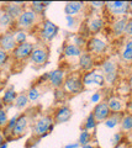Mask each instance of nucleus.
<instances>
[{
	"label": "nucleus",
	"mask_w": 132,
	"mask_h": 148,
	"mask_svg": "<svg viewBox=\"0 0 132 148\" xmlns=\"http://www.w3.org/2000/svg\"><path fill=\"white\" fill-rule=\"evenodd\" d=\"M62 88L67 94H70V95L80 94L85 89L83 80H81V74L79 72H73L70 74H68V75H66V79H64Z\"/></svg>",
	"instance_id": "1"
},
{
	"label": "nucleus",
	"mask_w": 132,
	"mask_h": 148,
	"mask_svg": "<svg viewBox=\"0 0 132 148\" xmlns=\"http://www.w3.org/2000/svg\"><path fill=\"white\" fill-rule=\"evenodd\" d=\"M99 69H100V72L103 73L106 84L112 85L119 79V66H117V63L115 61H112V59L109 58V59L103 61Z\"/></svg>",
	"instance_id": "2"
},
{
	"label": "nucleus",
	"mask_w": 132,
	"mask_h": 148,
	"mask_svg": "<svg viewBox=\"0 0 132 148\" xmlns=\"http://www.w3.org/2000/svg\"><path fill=\"white\" fill-rule=\"evenodd\" d=\"M54 126V121L52 115H43V116L38 117L34 123L32 132L34 136L36 137H43L48 135L49 131H52V128Z\"/></svg>",
	"instance_id": "3"
},
{
	"label": "nucleus",
	"mask_w": 132,
	"mask_h": 148,
	"mask_svg": "<svg viewBox=\"0 0 132 148\" xmlns=\"http://www.w3.org/2000/svg\"><path fill=\"white\" fill-rule=\"evenodd\" d=\"M49 61V49L46 45H35L30 56V62L36 67H44Z\"/></svg>",
	"instance_id": "4"
},
{
	"label": "nucleus",
	"mask_w": 132,
	"mask_h": 148,
	"mask_svg": "<svg viewBox=\"0 0 132 148\" xmlns=\"http://www.w3.org/2000/svg\"><path fill=\"white\" fill-rule=\"evenodd\" d=\"M37 21H38L37 14H35L30 8H25V10L22 11V14L16 18L15 24L17 26V29L26 31V30L32 29Z\"/></svg>",
	"instance_id": "5"
},
{
	"label": "nucleus",
	"mask_w": 132,
	"mask_h": 148,
	"mask_svg": "<svg viewBox=\"0 0 132 148\" xmlns=\"http://www.w3.org/2000/svg\"><path fill=\"white\" fill-rule=\"evenodd\" d=\"M86 52L93 56H101L107 51V43L98 36H92L86 40Z\"/></svg>",
	"instance_id": "6"
},
{
	"label": "nucleus",
	"mask_w": 132,
	"mask_h": 148,
	"mask_svg": "<svg viewBox=\"0 0 132 148\" xmlns=\"http://www.w3.org/2000/svg\"><path fill=\"white\" fill-rule=\"evenodd\" d=\"M58 31H60V29L54 22L48 20V18H44L40 26V37L44 42H51L58 35Z\"/></svg>",
	"instance_id": "7"
},
{
	"label": "nucleus",
	"mask_w": 132,
	"mask_h": 148,
	"mask_svg": "<svg viewBox=\"0 0 132 148\" xmlns=\"http://www.w3.org/2000/svg\"><path fill=\"white\" fill-rule=\"evenodd\" d=\"M105 9L114 17L129 16V1H107Z\"/></svg>",
	"instance_id": "8"
},
{
	"label": "nucleus",
	"mask_w": 132,
	"mask_h": 148,
	"mask_svg": "<svg viewBox=\"0 0 132 148\" xmlns=\"http://www.w3.org/2000/svg\"><path fill=\"white\" fill-rule=\"evenodd\" d=\"M35 47V45L32 42H25V43H21V45H17L16 48L11 52V56L15 61H19V62H24L30 59V56L31 52Z\"/></svg>",
	"instance_id": "9"
},
{
	"label": "nucleus",
	"mask_w": 132,
	"mask_h": 148,
	"mask_svg": "<svg viewBox=\"0 0 132 148\" xmlns=\"http://www.w3.org/2000/svg\"><path fill=\"white\" fill-rule=\"evenodd\" d=\"M29 125H30V117L27 114H20L19 117L16 120V123H15V127L12 130V133H11V138L15 140V138H19L21 136H24L27 128H29Z\"/></svg>",
	"instance_id": "10"
},
{
	"label": "nucleus",
	"mask_w": 132,
	"mask_h": 148,
	"mask_svg": "<svg viewBox=\"0 0 132 148\" xmlns=\"http://www.w3.org/2000/svg\"><path fill=\"white\" fill-rule=\"evenodd\" d=\"M66 71L62 68H57L53 71L48 72V84L51 85L53 89H61L63 86V83L66 79Z\"/></svg>",
	"instance_id": "11"
},
{
	"label": "nucleus",
	"mask_w": 132,
	"mask_h": 148,
	"mask_svg": "<svg viewBox=\"0 0 132 148\" xmlns=\"http://www.w3.org/2000/svg\"><path fill=\"white\" fill-rule=\"evenodd\" d=\"M73 111L68 105H62L54 110V112L52 115L54 125H61V123H66L72 119Z\"/></svg>",
	"instance_id": "12"
},
{
	"label": "nucleus",
	"mask_w": 132,
	"mask_h": 148,
	"mask_svg": "<svg viewBox=\"0 0 132 148\" xmlns=\"http://www.w3.org/2000/svg\"><path fill=\"white\" fill-rule=\"evenodd\" d=\"M92 114L94 115L96 122L99 123V122L105 121V120L111 115V111H110V109H109V106H107V104L105 103V101H100V103L95 104Z\"/></svg>",
	"instance_id": "13"
},
{
	"label": "nucleus",
	"mask_w": 132,
	"mask_h": 148,
	"mask_svg": "<svg viewBox=\"0 0 132 148\" xmlns=\"http://www.w3.org/2000/svg\"><path fill=\"white\" fill-rule=\"evenodd\" d=\"M78 67L81 72H90L95 69V59H94V56L90 54L89 52L84 51L83 53L80 54V57L78 58Z\"/></svg>",
	"instance_id": "14"
},
{
	"label": "nucleus",
	"mask_w": 132,
	"mask_h": 148,
	"mask_svg": "<svg viewBox=\"0 0 132 148\" xmlns=\"http://www.w3.org/2000/svg\"><path fill=\"white\" fill-rule=\"evenodd\" d=\"M16 41L14 37L12 31H8L0 35V48H3L5 52L10 53L16 48Z\"/></svg>",
	"instance_id": "15"
},
{
	"label": "nucleus",
	"mask_w": 132,
	"mask_h": 148,
	"mask_svg": "<svg viewBox=\"0 0 132 148\" xmlns=\"http://www.w3.org/2000/svg\"><path fill=\"white\" fill-rule=\"evenodd\" d=\"M86 30H88L90 34H99L104 30L105 27V21L101 16H90L88 20H86Z\"/></svg>",
	"instance_id": "16"
},
{
	"label": "nucleus",
	"mask_w": 132,
	"mask_h": 148,
	"mask_svg": "<svg viewBox=\"0 0 132 148\" xmlns=\"http://www.w3.org/2000/svg\"><path fill=\"white\" fill-rule=\"evenodd\" d=\"M105 103L107 104L111 114H120L126 111V101L119 96H109Z\"/></svg>",
	"instance_id": "17"
},
{
	"label": "nucleus",
	"mask_w": 132,
	"mask_h": 148,
	"mask_svg": "<svg viewBox=\"0 0 132 148\" xmlns=\"http://www.w3.org/2000/svg\"><path fill=\"white\" fill-rule=\"evenodd\" d=\"M1 9L9 16H11L14 20L16 21V18L19 17L22 14V11L25 10V4L24 3H8Z\"/></svg>",
	"instance_id": "18"
},
{
	"label": "nucleus",
	"mask_w": 132,
	"mask_h": 148,
	"mask_svg": "<svg viewBox=\"0 0 132 148\" xmlns=\"http://www.w3.org/2000/svg\"><path fill=\"white\" fill-rule=\"evenodd\" d=\"M130 16H122V17H117L111 25V31L115 37H121L122 35H125V30H126V25L129 21Z\"/></svg>",
	"instance_id": "19"
},
{
	"label": "nucleus",
	"mask_w": 132,
	"mask_h": 148,
	"mask_svg": "<svg viewBox=\"0 0 132 148\" xmlns=\"http://www.w3.org/2000/svg\"><path fill=\"white\" fill-rule=\"evenodd\" d=\"M14 24H15V20L11 16H9L1 9V11H0V35L4 34V32L11 31V27Z\"/></svg>",
	"instance_id": "20"
},
{
	"label": "nucleus",
	"mask_w": 132,
	"mask_h": 148,
	"mask_svg": "<svg viewBox=\"0 0 132 148\" xmlns=\"http://www.w3.org/2000/svg\"><path fill=\"white\" fill-rule=\"evenodd\" d=\"M85 8V3L81 1H69L64 5V14L66 16H75Z\"/></svg>",
	"instance_id": "21"
},
{
	"label": "nucleus",
	"mask_w": 132,
	"mask_h": 148,
	"mask_svg": "<svg viewBox=\"0 0 132 148\" xmlns=\"http://www.w3.org/2000/svg\"><path fill=\"white\" fill-rule=\"evenodd\" d=\"M83 52H84L83 48L73 45L72 42L66 43L64 48H63V54H64V57H67V58H79Z\"/></svg>",
	"instance_id": "22"
},
{
	"label": "nucleus",
	"mask_w": 132,
	"mask_h": 148,
	"mask_svg": "<svg viewBox=\"0 0 132 148\" xmlns=\"http://www.w3.org/2000/svg\"><path fill=\"white\" fill-rule=\"evenodd\" d=\"M17 96V92L15 91V88L12 85L9 86L8 89L4 91V94L1 96V105L3 106H10V105H14V101H15Z\"/></svg>",
	"instance_id": "23"
},
{
	"label": "nucleus",
	"mask_w": 132,
	"mask_h": 148,
	"mask_svg": "<svg viewBox=\"0 0 132 148\" xmlns=\"http://www.w3.org/2000/svg\"><path fill=\"white\" fill-rule=\"evenodd\" d=\"M120 57H121V61H124L126 63L132 62V38H129L125 42L120 53Z\"/></svg>",
	"instance_id": "24"
},
{
	"label": "nucleus",
	"mask_w": 132,
	"mask_h": 148,
	"mask_svg": "<svg viewBox=\"0 0 132 148\" xmlns=\"http://www.w3.org/2000/svg\"><path fill=\"white\" fill-rule=\"evenodd\" d=\"M26 94H27V98H29L30 103L37 101L41 98V95H42V90H41L38 83H34V84L29 88V90H27Z\"/></svg>",
	"instance_id": "25"
},
{
	"label": "nucleus",
	"mask_w": 132,
	"mask_h": 148,
	"mask_svg": "<svg viewBox=\"0 0 132 148\" xmlns=\"http://www.w3.org/2000/svg\"><path fill=\"white\" fill-rule=\"evenodd\" d=\"M29 104H30V100L27 98L26 92H20V94H17L15 101H14V106H15V109L19 110V111L25 110L27 106H29Z\"/></svg>",
	"instance_id": "26"
},
{
	"label": "nucleus",
	"mask_w": 132,
	"mask_h": 148,
	"mask_svg": "<svg viewBox=\"0 0 132 148\" xmlns=\"http://www.w3.org/2000/svg\"><path fill=\"white\" fill-rule=\"evenodd\" d=\"M120 128L122 132H131L132 131V115L131 114H125L121 116Z\"/></svg>",
	"instance_id": "27"
},
{
	"label": "nucleus",
	"mask_w": 132,
	"mask_h": 148,
	"mask_svg": "<svg viewBox=\"0 0 132 148\" xmlns=\"http://www.w3.org/2000/svg\"><path fill=\"white\" fill-rule=\"evenodd\" d=\"M120 120H121V115L120 114H111L105 121H104V125H105L106 128H115L116 126L120 125Z\"/></svg>",
	"instance_id": "28"
},
{
	"label": "nucleus",
	"mask_w": 132,
	"mask_h": 148,
	"mask_svg": "<svg viewBox=\"0 0 132 148\" xmlns=\"http://www.w3.org/2000/svg\"><path fill=\"white\" fill-rule=\"evenodd\" d=\"M92 77H93V83H94V85H96V86H100V88H103V86H105V79H104V75H103V73L100 72V69L99 68H95L92 71Z\"/></svg>",
	"instance_id": "29"
},
{
	"label": "nucleus",
	"mask_w": 132,
	"mask_h": 148,
	"mask_svg": "<svg viewBox=\"0 0 132 148\" xmlns=\"http://www.w3.org/2000/svg\"><path fill=\"white\" fill-rule=\"evenodd\" d=\"M17 117H19V114L14 115V116L10 120H9V122H8L6 126L3 128V133H4V136H5V138H8V140H10V138H11V133H12L14 127H15V123H16Z\"/></svg>",
	"instance_id": "30"
},
{
	"label": "nucleus",
	"mask_w": 132,
	"mask_h": 148,
	"mask_svg": "<svg viewBox=\"0 0 132 148\" xmlns=\"http://www.w3.org/2000/svg\"><path fill=\"white\" fill-rule=\"evenodd\" d=\"M96 126H98V122H96V120H95V117H94V115L90 112L88 116H86V119H85V121H84V126H83V128L85 130V131H89V132H93L95 128H96Z\"/></svg>",
	"instance_id": "31"
},
{
	"label": "nucleus",
	"mask_w": 132,
	"mask_h": 148,
	"mask_svg": "<svg viewBox=\"0 0 132 148\" xmlns=\"http://www.w3.org/2000/svg\"><path fill=\"white\" fill-rule=\"evenodd\" d=\"M12 34H14V37H15L16 45H21V43L27 42V34H26V31L16 29L15 31H12Z\"/></svg>",
	"instance_id": "32"
},
{
	"label": "nucleus",
	"mask_w": 132,
	"mask_h": 148,
	"mask_svg": "<svg viewBox=\"0 0 132 148\" xmlns=\"http://www.w3.org/2000/svg\"><path fill=\"white\" fill-rule=\"evenodd\" d=\"M29 8H30L35 14H37L38 16L41 15V14H43L44 9H46V6L43 5V1H32V3H30Z\"/></svg>",
	"instance_id": "33"
},
{
	"label": "nucleus",
	"mask_w": 132,
	"mask_h": 148,
	"mask_svg": "<svg viewBox=\"0 0 132 148\" xmlns=\"http://www.w3.org/2000/svg\"><path fill=\"white\" fill-rule=\"evenodd\" d=\"M90 141H92V133H90L89 131H85V130H83V131L80 132V135H79L78 143L80 146H85V145H89Z\"/></svg>",
	"instance_id": "34"
},
{
	"label": "nucleus",
	"mask_w": 132,
	"mask_h": 148,
	"mask_svg": "<svg viewBox=\"0 0 132 148\" xmlns=\"http://www.w3.org/2000/svg\"><path fill=\"white\" fill-rule=\"evenodd\" d=\"M72 43L75 45V46H78V47H80V48H84L86 46V38L83 35L77 34V35H74L72 37Z\"/></svg>",
	"instance_id": "35"
},
{
	"label": "nucleus",
	"mask_w": 132,
	"mask_h": 148,
	"mask_svg": "<svg viewBox=\"0 0 132 148\" xmlns=\"http://www.w3.org/2000/svg\"><path fill=\"white\" fill-rule=\"evenodd\" d=\"M9 122V117H8V112L6 110L3 108V106H0V130H3L4 127L8 125Z\"/></svg>",
	"instance_id": "36"
},
{
	"label": "nucleus",
	"mask_w": 132,
	"mask_h": 148,
	"mask_svg": "<svg viewBox=\"0 0 132 148\" xmlns=\"http://www.w3.org/2000/svg\"><path fill=\"white\" fill-rule=\"evenodd\" d=\"M9 58H10V54L8 52H5L3 48H0V67L5 66L9 61Z\"/></svg>",
	"instance_id": "37"
},
{
	"label": "nucleus",
	"mask_w": 132,
	"mask_h": 148,
	"mask_svg": "<svg viewBox=\"0 0 132 148\" xmlns=\"http://www.w3.org/2000/svg\"><path fill=\"white\" fill-rule=\"evenodd\" d=\"M89 6L95 10H100V9H105V3L104 1H92L89 3Z\"/></svg>",
	"instance_id": "38"
},
{
	"label": "nucleus",
	"mask_w": 132,
	"mask_h": 148,
	"mask_svg": "<svg viewBox=\"0 0 132 148\" xmlns=\"http://www.w3.org/2000/svg\"><path fill=\"white\" fill-rule=\"evenodd\" d=\"M121 140H122V133H120V132L114 133L112 137H111V143H112V146L119 145V143L121 142Z\"/></svg>",
	"instance_id": "39"
},
{
	"label": "nucleus",
	"mask_w": 132,
	"mask_h": 148,
	"mask_svg": "<svg viewBox=\"0 0 132 148\" xmlns=\"http://www.w3.org/2000/svg\"><path fill=\"white\" fill-rule=\"evenodd\" d=\"M66 21H67V26L69 29H74L75 24H77V17L75 16H66Z\"/></svg>",
	"instance_id": "40"
},
{
	"label": "nucleus",
	"mask_w": 132,
	"mask_h": 148,
	"mask_svg": "<svg viewBox=\"0 0 132 148\" xmlns=\"http://www.w3.org/2000/svg\"><path fill=\"white\" fill-rule=\"evenodd\" d=\"M125 35L129 36L130 38H132V17H129V21H127V25H126V30H125Z\"/></svg>",
	"instance_id": "41"
},
{
	"label": "nucleus",
	"mask_w": 132,
	"mask_h": 148,
	"mask_svg": "<svg viewBox=\"0 0 132 148\" xmlns=\"http://www.w3.org/2000/svg\"><path fill=\"white\" fill-rule=\"evenodd\" d=\"M126 111H127V114L132 115V98H130L126 101Z\"/></svg>",
	"instance_id": "42"
},
{
	"label": "nucleus",
	"mask_w": 132,
	"mask_h": 148,
	"mask_svg": "<svg viewBox=\"0 0 132 148\" xmlns=\"http://www.w3.org/2000/svg\"><path fill=\"white\" fill-rule=\"evenodd\" d=\"M92 103H94V104H98V103H100V94L99 92H96V94H94L93 96H92Z\"/></svg>",
	"instance_id": "43"
},
{
	"label": "nucleus",
	"mask_w": 132,
	"mask_h": 148,
	"mask_svg": "<svg viewBox=\"0 0 132 148\" xmlns=\"http://www.w3.org/2000/svg\"><path fill=\"white\" fill-rule=\"evenodd\" d=\"M79 147H80V145L77 142V143H70V145H67L64 148H79Z\"/></svg>",
	"instance_id": "44"
},
{
	"label": "nucleus",
	"mask_w": 132,
	"mask_h": 148,
	"mask_svg": "<svg viewBox=\"0 0 132 148\" xmlns=\"http://www.w3.org/2000/svg\"><path fill=\"white\" fill-rule=\"evenodd\" d=\"M5 140L6 138H5V136H4V133H3V130H0V146H1L4 142H6Z\"/></svg>",
	"instance_id": "45"
},
{
	"label": "nucleus",
	"mask_w": 132,
	"mask_h": 148,
	"mask_svg": "<svg viewBox=\"0 0 132 148\" xmlns=\"http://www.w3.org/2000/svg\"><path fill=\"white\" fill-rule=\"evenodd\" d=\"M81 148H95L92 143H89V145H85V146H81Z\"/></svg>",
	"instance_id": "46"
},
{
	"label": "nucleus",
	"mask_w": 132,
	"mask_h": 148,
	"mask_svg": "<svg viewBox=\"0 0 132 148\" xmlns=\"http://www.w3.org/2000/svg\"><path fill=\"white\" fill-rule=\"evenodd\" d=\"M129 12H131V14H132V1H130V3H129Z\"/></svg>",
	"instance_id": "47"
},
{
	"label": "nucleus",
	"mask_w": 132,
	"mask_h": 148,
	"mask_svg": "<svg viewBox=\"0 0 132 148\" xmlns=\"http://www.w3.org/2000/svg\"><path fill=\"white\" fill-rule=\"evenodd\" d=\"M0 148H8V142H4L1 146H0Z\"/></svg>",
	"instance_id": "48"
},
{
	"label": "nucleus",
	"mask_w": 132,
	"mask_h": 148,
	"mask_svg": "<svg viewBox=\"0 0 132 148\" xmlns=\"http://www.w3.org/2000/svg\"><path fill=\"white\" fill-rule=\"evenodd\" d=\"M129 85H130V88H132V75L129 78Z\"/></svg>",
	"instance_id": "49"
}]
</instances>
